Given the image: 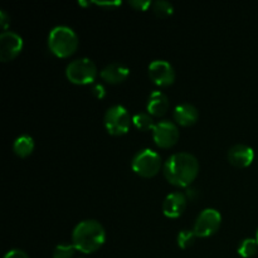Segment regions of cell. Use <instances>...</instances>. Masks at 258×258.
Instances as JSON below:
<instances>
[{
    "instance_id": "1",
    "label": "cell",
    "mask_w": 258,
    "mask_h": 258,
    "mask_svg": "<svg viewBox=\"0 0 258 258\" xmlns=\"http://www.w3.org/2000/svg\"><path fill=\"white\" fill-rule=\"evenodd\" d=\"M163 173L171 185L188 188L198 176L199 163L190 153H176L164 163Z\"/></svg>"
},
{
    "instance_id": "2",
    "label": "cell",
    "mask_w": 258,
    "mask_h": 258,
    "mask_svg": "<svg viewBox=\"0 0 258 258\" xmlns=\"http://www.w3.org/2000/svg\"><path fill=\"white\" fill-rule=\"evenodd\" d=\"M106 232L102 224L95 219L80 222L72 232V244L77 251L85 254L93 253L103 246Z\"/></svg>"
},
{
    "instance_id": "3",
    "label": "cell",
    "mask_w": 258,
    "mask_h": 258,
    "mask_svg": "<svg viewBox=\"0 0 258 258\" xmlns=\"http://www.w3.org/2000/svg\"><path fill=\"white\" fill-rule=\"evenodd\" d=\"M77 34L67 25H57L48 35V48L58 58H68L75 54L78 48Z\"/></svg>"
},
{
    "instance_id": "4",
    "label": "cell",
    "mask_w": 258,
    "mask_h": 258,
    "mask_svg": "<svg viewBox=\"0 0 258 258\" xmlns=\"http://www.w3.org/2000/svg\"><path fill=\"white\" fill-rule=\"evenodd\" d=\"M97 75V67L90 58H78L68 63L66 68V77L75 85H93Z\"/></svg>"
},
{
    "instance_id": "5",
    "label": "cell",
    "mask_w": 258,
    "mask_h": 258,
    "mask_svg": "<svg viewBox=\"0 0 258 258\" xmlns=\"http://www.w3.org/2000/svg\"><path fill=\"white\" fill-rule=\"evenodd\" d=\"M163 160L156 151L151 149H143L134 155L131 168L138 175L143 178H153L160 171Z\"/></svg>"
},
{
    "instance_id": "6",
    "label": "cell",
    "mask_w": 258,
    "mask_h": 258,
    "mask_svg": "<svg viewBox=\"0 0 258 258\" xmlns=\"http://www.w3.org/2000/svg\"><path fill=\"white\" fill-rule=\"evenodd\" d=\"M130 113L123 106H111L105 113L103 123L107 133L112 136H122L128 133L131 125Z\"/></svg>"
},
{
    "instance_id": "7",
    "label": "cell",
    "mask_w": 258,
    "mask_h": 258,
    "mask_svg": "<svg viewBox=\"0 0 258 258\" xmlns=\"http://www.w3.org/2000/svg\"><path fill=\"white\" fill-rule=\"evenodd\" d=\"M222 224V216L217 209L207 208L199 213L196 223H194L193 232L197 237L206 238L212 236L219 229Z\"/></svg>"
},
{
    "instance_id": "8",
    "label": "cell",
    "mask_w": 258,
    "mask_h": 258,
    "mask_svg": "<svg viewBox=\"0 0 258 258\" xmlns=\"http://www.w3.org/2000/svg\"><path fill=\"white\" fill-rule=\"evenodd\" d=\"M153 140L161 149H170L179 140V128L169 120H161L155 123L153 130Z\"/></svg>"
},
{
    "instance_id": "9",
    "label": "cell",
    "mask_w": 258,
    "mask_h": 258,
    "mask_svg": "<svg viewBox=\"0 0 258 258\" xmlns=\"http://www.w3.org/2000/svg\"><path fill=\"white\" fill-rule=\"evenodd\" d=\"M149 77L160 87H168L171 86L175 81V71L174 67L168 62V60L156 59L149 64L148 68Z\"/></svg>"
},
{
    "instance_id": "10",
    "label": "cell",
    "mask_w": 258,
    "mask_h": 258,
    "mask_svg": "<svg viewBox=\"0 0 258 258\" xmlns=\"http://www.w3.org/2000/svg\"><path fill=\"white\" fill-rule=\"evenodd\" d=\"M23 49V38L18 33L7 30L0 34V60L10 62L18 57Z\"/></svg>"
},
{
    "instance_id": "11",
    "label": "cell",
    "mask_w": 258,
    "mask_h": 258,
    "mask_svg": "<svg viewBox=\"0 0 258 258\" xmlns=\"http://www.w3.org/2000/svg\"><path fill=\"white\" fill-rule=\"evenodd\" d=\"M186 201L188 198L185 197V194L180 193V191H174V193L166 196L163 202L164 216L171 219L179 218L185 211Z\"/></svg>"
},
{
    "instance_id": "12",
    "label": "cell",
    "mask_w": 258,
    "mask_h": 258,
    "mask_svg": "<svg viewBox=\"0 0 258 258\" xmlns=\"http://www.w3.org/2000/svg\"><path fill=\"white\" fill-rule=\"evenodd\" d=\"M228 161L233 166L239 169L247 168L252 164L254 159V151L253 149L249 148L248 145L244 144H237V145L232 146L228 150Z\"/></svg>"
},
{
    "instance_id": "13",
    "label": "cell",
    "mask_w": 258,
    "mask_h": 258,
    "mask_svg": "<svg viewBox=\"0 0 258 258\" xmlns=\"http://www.w3.org/2000/svg\"><path fill=\"white\" fill-rule=\"evenodd\" d=\"M128 75H130V70H128L127 66L118 62L110 63L100 72V77L105 82L111 83V85L122 83L128 77Z\"/></svg>"
},
{
    "instance_id": "14",
    "label": "cell",
    "mask_w": 258,
    "mask_h": 258,
    "mask_svg": "<svg viewBox=\"0 0 258 258\" xmlns=\"http://www.w3.org/2000/svg\"><path fill=\"white\" fill-rule=\"evenodd\" d=\"M173 117L178 125L189 127L198 121L199 112L196 106L190 105V103H180L174 108Z\"/></svg>"
},
{
    "instance_id": "15",
    "label": "cell",
    "mask_w": 258,
    "mask_h": 258,
    "mask_svg": "<svg viewBox=\"0 0 258 258\" xmlns=\"http://www.w3.org/2000/svg\"><path fill=\"white\" fill-rule=\"evenodd\" d=\"M169 106H170V102H169L168 96L161 91H154L149 96L146 108H148V113H150L151 116L160 117L168 112Z\"/></svg>"
},
{
    "instance_id": "16",
    "label": "cell",
    "mask_w": 258,
    "mask_h": 258,
    "mask_svg": "<svg viewBox=\"0 0 258 258\" xmlns=\"http://www.w3.org/2000/svg\"><path fill=\"white\" fill-rule=\"evenodd\" d=\"M15 155L19 158H27L34 151V140L29 135H22L15 139L14 145H13Z\"/></svg>"
},
{
    "instance_id": "17",
    "label": "cell",
    "mask_w": 258,
    "mask_h": 258,
    "mask_svg": "<svg viewBox=\"0 0 258 258\" xmlns=\"http://www.w3.org/2000/svg\"><path fill=\"white\" fill-rule=\"evenodd\" d=\"M133 123L140 131H153L155 127L153 116L146 112H138L133 116Z\"/></svg>"
},
{
    "instance_id": "18",
    "label": "cell",
    "mask_w": 258,
    "mask_h": 258,
    "mask_svg": "<svg viewBox=\"0 0 258 258\" xmlns=\"http://www.w3.org/2000/svg\"><path fill=\"white\" fill-rule=\"evenodd\" d=\"M238 254L243 258H251L256 256L258 252V243L256 238H244L238 244Z\"/></svg>"
},
{
    "instance_id": "19",
    "label": "cell",
    "mask_w": 258,
    "mask_h": 258,
    "mask_svg": "<svg viewBox=\"0 0 258 258\" xmlns=\"http://www.w3.org/2000/svg\"><path fill=\"white\" fill-rule=\"evenodd\" d=\"M153 12L156 17L159 18H166L170 17L174 13V7L170 2L166 0H158V2L153 3Z\"/></svg>"
},
{
    "instance_id": "20",
    "label": "cell",
    "mask_w": 258,
    "mask_h": 258,
    "mask_svg": "<svg viewBox=\"0 0 258 258\" xmlns=\"http://www.w3.org/2000/svg\"><path fill=\"white\" fill-rule=\"evenodd\" d=\"M196 233L190 229H183L178 233V237H176V242H178L179 248L181 249H186L189 247H191L196 242Z\"/></svg>"
},
{
    "instance_id": "21",
    "label": "cell",
    "mask_w": 258,
    "mask_h": 258,
    "mask_svg": "<svg viewBox=\"0 0 258 258\" xmlns=\"http://www.w3.org/2000/svg\"><path fill=\"white\" fill-rule=\"evenodd\" d=\"M76 251L73 244H67V243H60L53 251V258H73Z\"/></svg>"
},
{
    "instance_id": "22",
    "label": "cell",
    "mask_w": 258,
    "mask_h": 258,
    "mask_svg": "<svg viewBox=\"0 0 258 258\" xmlns=\"http://www.w3.org/2000/svg\"><path fill=\"white\" fill-rule=\"evenodd\" d=\"M128 5L135 10H139V12H146L149 8L153 7V2H150V0H130Z\"/></svg>"
},
{
    "instance_id": "23",
    "label": "cell",
    "mask_w": 258,
    "mask_h": 258,
    "mask_svg": "<svg viewBox=\"0 0 258 258\" xmlns=\"http://www.w3.org/2000/svg\"><path fill=\"white\" fill-rule=\"evenodd\" d=\"M91 93H92L96 98H98V100H102L106 96V90L101 83H93V85L91 86Z\"/></svg>"
},
{
    "instance_id": "24",
    "label": "cell",
    "mask_w": 258,
    "mask_h": 258,
    "mask_svg": "<svg viewBox=\"0 0 258 258\" xmlns=\"http://www.w3.org/2000/svg\"><path fill=\"white\" fill-rule=\"evenodd\" d=\"M4 258H29V256L22 249H10L9 252H7Z\"/></svg>"
},
{
    "instance_id": "25",
    "label": "cell",
    "mask_w": 258,
    "mask_h": 258,
    "mask_svg": "<svg viewBox=\"0 0 258 258\" xmlns=\"http://www.w3.org/2000/svg\"><path fill=\"white\" fill-rule=\"evenodd\" d=\"M0 24H2V28L4 29V32H7L8 27L10 24V17L8 15V13L5 10L0 12Z\"/></svg>"
},
{
    "instance_id": "26",
    "label": "cell",
    "mask_w": 258,
    "mask_h": 258,
    "mask_svg": "<svg viewBox=\"0 0 258 258\" xmlns=\"http://www.w3.org/2000/svg\"><path fill=\"white\" fill-rule=\"evenodd\" d=\"M92 4H96L98 5V7H118V5H121L122 3L121 2H92Z\"/></svg>"
},
{
    "instance_id": "27",
    "label": "cell",
    "mask_w": 258,
    "mask_h": 258,
    "mask_svg": "<svg viewBox=\"0 0 258 258\" xmlns=\"http://www.w3.org/2000/svg\"><path fill=\"white\" fill-rule=\"evenodd\" d=\"M197 190L196 189H193V188H188L186 189V194H185V197L186 198H189V199H191V201H194V199H196V197H197Z\"/></svg>"
},
{
    "instance_id": "28",
    "label": "cell",
    "mask_w": 258,
    "mask_h": 258,
    "mask_svg": "<svg viewBox=\"0 0 258 258\" xmlns=\"http://www.w3.org/2000/svg\"><path fill=\"white\" fill-rule=\"evenodd\" d=\"M256 241H257V243H258V229H257V233H256Z\"/></svg>"
},
{
    "instance_id": "29",
    "label": "cell",
    "mask_w": 258,
    "mask_h": 258,
    "mask_svg": "<svg viewBox=\"0 0 258 258\" xmlns=\"http://www.w3.org/2000/svg\"><path fill=\"white\" fill-rule=\"evenodd\" d=\"M81 258H82V257H81Z\"/></svg>"
}]
</instances>
